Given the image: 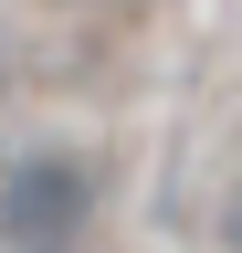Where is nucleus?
Masks as SVG:
<instances>
[{
  "instance_id": "nucleus-1",
  "label": "nucleus",
  "mask_w": 242,
  "mask_h": 253,
  "mask_svg": "<svg viewBox=\"0 0 242 253\" xmlns=\"http://www.w3.org/2000/svg\"><path fill=\"white\" fill-rule=\"evenodd\" d=\"M105 179L84 148H21L0 169V253H84Z\"/></svg>"
},
{
  "instance_id": "nucleus-2",
  "label": "nucleus",
  "mask_w": 242,
  "mask_h": 253,
  "mask_svg": "<svg viewBox=\"0 0 242 253\" xmlns=\"http://www.w3.org/2000/svg\"><path fill=\"white\" fill-rule=\"evenodd\" d=\"M232 243H242V211H232Z\"/></svg>"
}]
</instances>
